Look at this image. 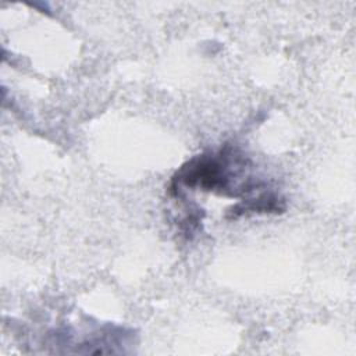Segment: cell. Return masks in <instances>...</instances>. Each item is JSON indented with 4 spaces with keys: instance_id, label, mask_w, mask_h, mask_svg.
<instances>
[{
    "instance_id": "1",
    "label": "cell",
    "mask_w": 356,
    "mask_h": 356,
    "mask_svg": "<svg viewBox=\"0 0 356 356\" xmlns=\"http://www.w3.org/2000/svg\"><path fill=\"white\" fill-rule=\"evenodd\" d=\"M246 167V159L234 146L225 145L217 153L200 154L185 163L172 177L170 189L182 184L189 188L200 186L204 191L221 195L241 196L245 193L235 182V177L243 172Z\"/></svg>"
},
{
    "instance_id": "2",
    "label": "cell",
    "mask_w": 356,
    "mask_h": 356,
    "mask_svg": "<svg viewBox=\"0 0 356 356\" xmlns=\"http://www.w3.org/2000/svg\"><path fill=\"white\" fill-rule=\"evenodd\" d=\"M285 210L284 199L271 192L260 193L254 199H248L231 209L229 214L236 218L245 213H282Z\"/></svg>"
}]
</instances>
